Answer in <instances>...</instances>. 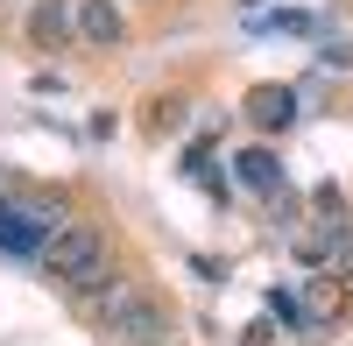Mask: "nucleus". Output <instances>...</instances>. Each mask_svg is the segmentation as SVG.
<instances>
[{"label": "nucleus", "instance_id": "nucleus-1", "mask_svg": "<svg viewBox=\"0 0 353 346\" xmlns=\"http://www.w3.org/2000/svg\"><path fill=\"white\" fill-rule=\"evenodd\" d=\"M85 311H92L121 346H170L176 339V311L156 290H141V283H99V290L85 297Z\"/></svg>", "mask_w": 353, "mask_h": 346}, {"label": "nucleus", "instance_id": "nucleus-2", "mask_svg": "<svg viewBox=\"0 0 353 346\" xmlns=\"http://www.w3.org/2000/svg\"><path fill=\"white\" fill-rule=\"evenodd\" d=\"M106 262V234L92 219H64V226H50V241H43V269L57 283H78V276H92Z\"/></svg>", "mask_w": 353, "mask_h": 346}, {"label": "nucleus", "instance_id": "nucleus-3", "mask_svg": "<svg viewBox=\"0 0 353 346\" xmlns=\"http://www.w3.org/2000/svg\"><path fill=\"white\" fill-rule=\"evenodd\" d=\"M78 36V0H36L28 8V43L36 50H64Z\"/></svg>", "mask_w": 353, "mask_h": 346}, {"label": "nucleus", "instance_id": "nucleus-4", "mask_svg": "<svg viewBox=\"0 0 353 346\" xmlns=\"http://www.w3.org/2000/svg\"><path fill=\"white\" fill-rule=\"evenodd\" d=\"M78 36L92 43V50H121V36H128L121 0H78Z\"/></svg>", "mask_w": 353, "mask_h": 346}, {"label": "nucleus", "instance_id": "nucleus-5", "mask_svg": "<svg viewBox=\"0 0 353 346\" xmlns=\"http://www.w3.org/2000/svg\"><path fill=\"white\" fill-rule=\"evenodd\" d=\"M297 304H304V325L318 332V325H332V318H339V304H346V283H339V276H311L304 290H297Z\"/></svg>", "mask_w": 353, "mask_h": 346}, {"label": "nucleus", "instance_id": "nucleus-6", "mask_svg": "<svg viewBox=\"0 0 353 346\" xmlns=\"http://www.w3.org/2000/svg\"><path fill=\"white\" fill-rule=\"evenodd\" d=\"M248 113H254V128H290V121H297V92H290V85H254V92H248Z\"/></svg>", "mask_w": 353, "mask_h": 346}, {"label": "nucleus", "instance_id": "nucleus-7", "mask_svg": "<svg viewBox=\"0 0 353 346\" xmlns=\"http://www.w3.org/2000/svg\"><path fill=\"white\" fill-rule=\"evenodd\" d=\"M43 241H50V226H36L14 205H0V247H8V254H43Z\"/></svg>", "mask_w": 353, "mask_h": 346}, {"label": "nucleus", "instance_id": "nucleus-8", "mask_svg": "<svg viewBox=\"0 0 353 346\" xmlns=\"http://www.w3.org/2000/svg\"><path fill=\"white\" fill-rule=\"evenodd\" d=\"M233 170H241V184H248V191H261V198H269V191H283V163H276L269 149H248V156H233Z\"/></svg>", "mask_w": 353, "mask_h": 346}, {"label": "nucleus", "instance_id": "nucleus-9", "mask_svg": "<svg viewBox=\"0 0 353 346\" xmlns=\"http://www.w3.org/2000/svg\"><path fill=\"white\" fill-rule=\"evenodd\" d=\"M339 283H353V241L339 247Z\"/></svg>", "mask_w": 353, "mask_h": 346}]
</instances>
